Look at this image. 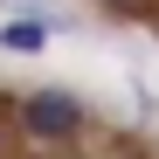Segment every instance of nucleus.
Segmentation results:
<instances>
[{"mask_svg": "<svg viewBox=\"0 0 159 159\" xmlns=\"http://www.w3.org/2000/svg\"><path fill=\"white\" fill-rule=\"evenodd\" d=\"M97 7H118V14H125V7H139V0H97Z\"/></svg>", "mask_w": 159, "mask_h": 159, "instance_id": "3", "label": "nucleus"}, {"mask_svg": "<svg viewBox=\"0 0 159 159\" xmlns=\"http://www.w3.org/2000/svg\"><path fill=\"white\" fill-rule=\"evenodd\" d=\"M0 152H7V131H0Z\"/></svg>", "mask_w": 159, "mask_h": 159, "instance_id": "4", "label": "nucleus"}, {"mask_svg": "<svg viewBox=\"0 0 159 159\" xmlns=\"http://www.w3.org/2000/svg\"><path fill=\"white\" fill-rule=\"evenodd\" d=\"M0 48H14V56H42V48H48V21H7V28H0Z\"/></svg>", "mask_w": 159, "mask_h": 159, "instance_id": "2", "label": "nucleus"}, {"mask_svg": "<svg viewBox=\"0 0 159 159\" xmlns=\"http://www.w3.org/2000/svg\"><path fill=\"white\" fill-rule=\"evenodd\" d=\"M14 125H21V139H35V145H69L76 131L90 125V111H83V97H69V90H35V97L14 104Z\"/></svg>", "mask_w": 159, "mask_h": 159, "instance_id": "1", "label": "nucleus"}]
</instances>
